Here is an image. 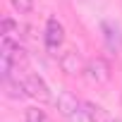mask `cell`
I'll use <instances>...</instances> for the list:
<instances>
[{
	"mask_svg": "<svg viewBox=\"0 0 122 122\" xmlns=\"http://www.w3.org/2000/svg\"><path fill=\"white\" fill-rule=\"evenodd\" d=\"M43 41H46V48L48 50H57L65 41V29L55 17H50L46 22V34H43Z\"/></svg>",
	"mask_w": 122,
	"mask_h": 122,
	"instance_id": "5",
	"label": "cell"
},
{
	"mask_svg": "<svg viewBox=\"0 0 122 122\" xmlns=\"http://www.w3.org/2000/svg\"><path fill=\"white\" fill-rule=\"evenodd\" d=\"M24 122H46V110H41V108H26V112H24Z\"/></svg>",
	"mask_w": 122,
	"mask_h": 122,
	"instance_id": "10",
	"label": "cell"
},
{
	"mask_svg": "<svg viewBox=\"0 0 122 122\" xmlns=\"http://www.w3.org/2000/svg\"><path fill=\"white\" fill-rule=\"evenodd\" d=\"M3 89H5V96H7V98H15V101H19V98L26 96L22 79H12V77H7V79H3Z\"/></svg>",
	"mask_w": 122,
	"mask_h": 122,
	"instance_id": "8",
	"label": "cell"
},
{
	"mask_svg": "<svg viewBox=\"0 0 122 122\" xmlns=\"http://www.w3.org/2000/svg\"><path fill=\"white\" fill-rule=\"evenodd\" d=\"M101 34H103V41H105L108 50H112V53L122 50V31H120V26H115L112 22H101Z\"/></svg>",
	"mask_w": 122,
	"mask_h": 122,
	"instance_id": "6",
	"label": "cell"
},
{
	"mask_svg": "<svg viewBox=\"0 0 122 122\" xmlns=\"http://www.w3.org/2000/svg\"><path fill=\"white\" fill-rule=\"evenodd\" d=\"M22 84H24V91H26V96L29 98H34V101H38V103H48L53 96H50V89H48V84L43 81V77H38V74H26L24 79H22Z\"/></svg>",
	"mask_w": 122,
	"mask_h": 122,
	"instance_id": "3",
	"label": "cell"
},
{
	"mask_svg": "<svg viewBox=\"0 0 122 122\" xmlns=\"http://www.w3.org/2000/svg\"><path fill=\"white\" fill-rule=\"evenodd\" d=\"M84 112H86V120H89V122H112V117L108 115V110L101 108V105L93 103V101H86V103H84Z\"/></svg>",
	"mask_w": 122,
	"mask_h": 122,
	"instance_id": "7",
	"label": "cell"
},
{
	"mask_svg": "<svg viewBox=\"0 0 122 122\" xmlns=\"http://www.w3.org/2000/svg\"><path fill=\"white\" fill-rule=\"evenodd\" d=\"M57 110H60V115H62L67 122H84V117H86L84 105L70 91H60L57 93Z\"/></svg>",
	"mask_w": 122,
	"mask_h": 122,
	"instance_id": "1",
	"label": "cell"
},
{
	"mask_svg": "<svg viewBox=\"0 0 122 122\" xmlns=\"http://www.w3.org/2000/svg\"><path fill=\"white\" fill-rule=\"evenodd\" d=\"M17 34H19V24H17L12 17H5V19H3V36H5V38H15Z\"/></svg>",
	"mask_w": 122,
	"mask_h": 122,
	"instance_id": "9",
	"label": "cell"
},
{
	"mask_svg": "<svg viewBox=\"0 0 122 122\" xmlns=\"http://www.w3.org/2000/svg\"><path fill=\"white\" fill-rule=\"evenodd\" d=\"M10 3H12V7H15L19 15H26V12L34 10V0H10Z\"/></svg>",
	"mask_w": 122,
	"mask_h": 122,
	"instance_id": "11",
	"label": "cell"
},
{
	"mask_svg": "<svg viewBox=\"0 0 122 122\" xmlns=\"http://www.w3.org/2000/svg\"><path fill=\"white\" fill-rule=\"evenodd\" d=\"M84 77H86L89 84L101 86V84L110 81V77H112V67H110V62H108L105 57H91L89 62H86V67H84Z\"/></svg>",
	"mask_w": 122,
	"mask_h": 122,
	"instance_id": "2",
	"label": "cell"
},
{
	"mask_svg": "<svg viewBox=\"0 0 122 122\" xmlns=\"http://www.w3.org/2000/svg\"><path fill=\"white\" fill-rule=\"evenodd\" d=\"M112 122H122V120H112Z\"/></svg>",
	"mask_w": 122,
	"mask_h": 122,
	"instance_id": "12",
	"label": "cell"
},
{
	"mask_svg": "<svg viewBox=\"0 0 122 122\" xmlns=\"http://www.w3.org/2000/svg\"><path fill=\"white\" fill-rule=\"evenodd\" d=\"M84 67H86L84 57H81V53L74 50V48H72V50H65L62 57H60V70H62L65 74H70V77L84 74Z\"/></svg>",
	"mask_w": 122,
	"mask_h": 122,
	"instance_id": "4",
	"label": "cell"
}]
</instances>
